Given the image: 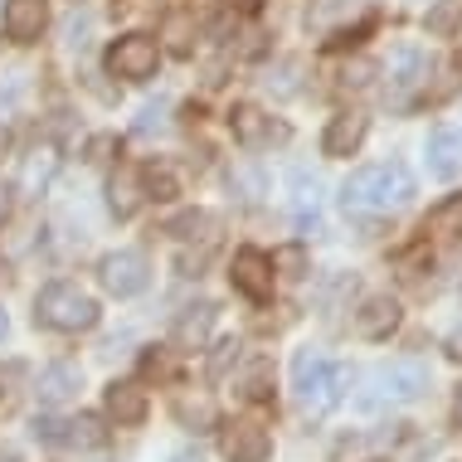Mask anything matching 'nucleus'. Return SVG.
Here are the masks:
<instances>
[{
  "label": "nucleus",
  "instance_id": "obj_1",
  "mask_svg": "<svg viewBox=\"0 0 462 462\" xmlns=\"http://www.w3.org/2000/svg\"><path fill=\"white\" fill-rule=\"evenodd\" d=\"M409 199H414V176H409L399 161L365 166V171H356V176L341 185L346 215H390V209L409 205Z\"/></svg>",
  "mask_w": 462,
  "mask_h": 462
},
{
  "label": "nucleus",
  "instance_id": "obj_2",
  "mask_svg": "<svg viewBox=\"0 0 462 462\" xmlns=\"http://www.w3.org/2000/svg\"><path fill=\"white\" fill-rule=\"evenodd\" d=\"M34 321L49 331H64V336L88 331V327H97V302L79 282H49L44 292L34 297Z\"/></svg>",
  "mask_w": 462,
  "mask_h": 462
},
{
  "label": "nucleus",
  "instance_id": "obj_3",
  "mask_svg": "<svg viewBox=\"0 0 462 462\" xmlns=\"http://www.w3.org/2000/svg\"><path fill=\"white\" fill-rule=\"evenodd\" d=\"M341 384H346V374L336 370L321 351H297L292 390H297V404H302L307 414H327L336 399H341Z\"/></svg>",
  "mask_w": 462,
  "mask_h": 462
},
{
  "label": "nucleus",
  "instance_id": "obj_4",
  "mask_svg": "<svg viewBox=\"0 0 462 462\" xmlns=\"http://www.w3.org/2000/svg\"><path fill=\"white\" fill-rule=\"evenodd\" d=\"M161 64V44L152 34H122V40L107 44V73L127 83H146Z\"/></svg>",
  "mask_w": 462,
  "mask_h": 462
},
{
  "label": "nucleus",
  "instance_id": "obj_5",
  "mask_svg": "<svg viewBox=\"0 0 462 462\" xmlns=\"http://www.w3.org/2000/svg\"><path fill=\"white\" fill-rule=\"evenodd\" d=\"M97 273H103V287L112 297H142L146 282H152V268H146V258L136 254V248H117V254H107L103 263H97Z\"/></svg>",
  "mask_w": 462,
  "mask_h": 462
},
{
  "label": "nucleus",
  "instance_id": "obj_6",
  "mask_svg": "<svg viewBox=\"0 0 462 462\" xmlns=\"http://www.w3.org/2000/svg\"><path fill=\"white\" fill-rule=\"evenodd\" d=\"M219 453L229 462H268L273 457V439H268L263 423L234 419V423H224V429H219Z\"/></svg>",
  "mask_w": 462,
  "mask_h": 462
},
{
  "label": "nucleus",
  "instance_id": "obj_7",
  "mask_svg": "<svg viewBox=\"0 0 462 462\" xmlns=\"http://www.w3.org/2000/svg\"><path fill=\"white\" fill-rule=\"evenodd\" d=\"M229 132L239 136V146H248V152H263V146H273V142H287L282 122H273L268 112L254 107V103H234L229 107Z\"/></svg>",
  "mask_w": 462,
  "mask_h": 462
},
{
  "label": "nucleus",
  "instance_id": "obj_8",
  "mask_svg": "<svg viewBox=\"0 0 462 462\" xmlns=\"http://www.w3.org/2000/svg\"><path fill=\"white\" fill-rule=\"evenodd\" d=\"M229 278H234V287H239L248 302H268L273 297V258L258 254V248H239Z\"/></svg>",
  "mask_w": 462,
  "mask_h": 462
},
{
  "label": "nucleus",
  "instance_id": "obj_9",
  "mask_svg": "<svg viewBox=\"0 0 462 462\" xmlns=\"http://www.w3.org/2000/svg\"><path fill=\"white\" fill-rule=\"evenodd\" d=\"M429 69H433L429 49L399 44V49H394V69H390V97H394V103H409V93L429 83Z\"/></svg>",
  "mask_w": 462,
  "mask_h": 462
},
{
  "label": "nucleus",
  "instance_id": "obj_10",
  "mask_svg": "<svg viewBox=\"0 0 462 462\" xmlns=\"http://www.w3.org/2000/svg\"><path fill=\"white\" fill-rule=\"evenodd\" d=\"M429 384H433V374H429V365H419V360H394V365L380 370V394L399 399V404L429 394Z\"/></svg>",
  "mask_w": 462,
  "mask_h": 462
},
{
  "label": "nucleus",
  "instance_id": "obj_11",
  "mask_svg": "<svg viewBox=\"0 0 462 462\" xmlns=\"http://www.w3.org/2000/svg\"><path fill=\"white\" fill-rule=\"evenodd\" d=\"M0 24H5V40L34 44L44 34V24H49V0H5Z\"/></svg>",
  "mask_w": 462,
  "mask_h": 462
},
{
  "label": "nucleus",
  "instance_id": "obj_12",
  "mask_svg": "<svg viewBox=\"0 0 462 462\" xmlns=\"http://www.w3.org/2000/svg\"><path fill=\"white\" fill-rule=\"evenodd\" d=\"M103 404H107V419L112 423H122V429H136V423H146V390L142 384H132V380H112L107 384V394H103Z\"/></svg>",
  "mask_w": 462,
  "mask_h": 462
},
{
  "label": "nucleus",
  "instance_id": "obj_13",
  "mask_svg": "<svg viewBox=\"0 0 462 462\" xmlns=\"http://www.w3.org/2000/svg\"><path fill=\"white\" fill-rule=\"evenodd\" d=\"M399 321H404V307H399L394 297H365V302H360V311H356V331L370 336V341L394 336Z\"/></svg>",
  "mask_w": 462,
  "mask_h": 462
},
{
  "label": "nucleus",
  "instance_id": "obj_14",
  "mask_svg": "<svg viewBox=\"0 0 462 462\" xmlns=\"http://www.w3.org/2000/svg\"><path fill=\"white\" fill-rule=\"evenodd\" d=\"M79 384H83V370L69 365V360H54V365L40 370V380H34V394H40L44 409H54V404H69V399L79 394Z\"/></svg>",
  "mask_w": 462,
  "mask_h": 462
},
{
  "label": "nucleus",
  "instance_id": "obj_15",
  "mask_svg": "<svg viewBox=\"0 0 462 462\" xmlns=\"http://www.w3.org/2000/svg\"><path fill=\"white\" fill-rule=\"evenodd\" d=\"M370 122L360 117V112H336V117L327 122V132H321V152L327 156H356L360 142H365Z\"/></svg>",
  "mask_w": 462,
  "mask_h": 462
},
{
  "label": "nucleus",
  "instance_id": "obj_16",
  "mask_svg": "<svg viewBox=\"0 0 462 462\" xmlns=\"http://www.w3.org/2000/svg\"><path fill=\"white\" fill-rule=\"evenodd\" d=\"M429 176H439V180H457L462 176V132L439 127L429 136Z\"/></svg>",
  "mask_w": 462,
  "mask_h": 462
},
{
  "label": "nucleus",
  "instance_id": "obj_17",
  "mask_svg": "<svg viewBox=\"0 0 462 462\" xmlns=\"http://www.w3.org/2000/svg\"><path fill=\"white\" fill-rule=\"evenodd\" d=\"M142 199H146V190H142V176H136L132 166H117L107 176V209L117 219H132L136 209H142Z\"/></svg>",
  "mask_w": 462,
  "mask_h": 462
},
{
  "label": "nucleus",
  "instance_id": "obj_18",
  "mask_svg": "<svg viewBox=\"0 0 462 462\" xmlns=\"http://www.w3.org/2000/svg\"><path fill=\"white\" fill-rule=\"evenodd\" d=\"M209 327H215V302L185 307L180 317H176V346H185V351H199V346H205V336H209Z\"/></svg>",
  "mask_w": 462,
  "mask_h": 462
},
{
  "label": "nucleus",
  "instance_id": "obj_19",
  "mask_svg": "<svg viewBox=\"0 0 462 462\" xmlns=\"http://www.w3.org/2000/svg\"><path fill=\"white\" fill-rule=\"evenodd\" d=\"M166 234H176V239H185V244H209L215 248V239H219V215H209V209H185L180 219H171V229Z\"/></svg>",
  "mask_w": 462,
  "mask_h": 462
},
{
  "label": "nucleus",
  "instance_id": "obj_20",
  "mask_svg": "<svg viewBox=\"0 0 462 462\" xmlns=\"http://www.w3.org/2000/svg\"><path fill=\"white\" fill-rule=\"evenodd\" d=\"M176 419H180V429H190V433H209L219 423L215 399L209 394H176Z\"/></svg>",
  "mask_w": 462,
  "mask_h": 462
},
{
  "label": "nucleus",
  "instance_id": "obj_21",
  "mask_svg": "<svg viewBox=\"0 0 462 462\" xmlns=\"http://www.w3.org/2000/svg\"><path fill=\"white\" fill-rule=\"evenodd\" d=\"M107 443V429L97 414H79V419H64V433H59V448H103Z\"/></svg>",
  "mask_w": 462,
  "mask_h": 462
},
{
  "label": "nucleus",
  "instance_id": "obj_22",
  "mask_svg": "<svg viewBox=\"0 0 462 462\" xmlns=\"http://www.w3.org/2000/svg\"><path fill=\"white\" fill-rule=\"evenodd\" d=\"M239 394L248 404H273V360H248L239 374Z\"/></svg>",
  "mask_w": 462,
  "mask_h": 462
},
{
  "label": "nucleus",
  "instance_id": "obj_23",
  "mask_svg": "<svg viewBox=\"0 0 462 462\" xmlns=\"http://www.w3.org/2000/svg\"><path fill=\"white\" fill-rule=\"evenodd\" d=\"M161 40H166L171 54L190 59V54H195V15H185V10H171L166 24H161Z\"/></svg>",
  "mask_w": 462,
  "mask_h": 462
},
{
  "label": "nucleus",
  "instance_id": "obj_24",
  "mask_svg": "<svg viewBox=\"0 0 462 462\" xmlns=\"http://www.w3.org/2000/svg\"><path fill=\"white\" fill-rule=\"evenodd\" d=\"M239 351H244V346L234 341V336H224V341H215V351H209V365H205L209 384L229 380V370H239Z\"/></svg>",
  "mask_w": 462,
  "mask_h": 462
},
{
  "label": "nucleus",
  "instance_id": "obj_25",
  "mask_svg": "<svg viewBox=\"0 0 462 462\" xmlns=\"http://www.w3.org/2000/svg\"><path fill=\"white\" fill-rule=\"evenodd\" d=\"M457 24H462V0H439V5L423 15V30L439 34V40H443V34H453Z\"/></svg>",
  "mask_w": 462,
  "mask_h": 462
},
{
  "label": "nucleus",
  "instance_id": "obj_26",
  "mask_svg": "<svg viewBox=\"0 0 462 462\" xmlns=\"http://www.w3.org/2000/svg\"><path fill=\"white\" fill-rule=\"evenodd\" d=\"M142 190H146V199H156V205H171V199L180 195V185H176V176H171L166 166H152L142 176Z\"/></svg>",
  "mask_w": 462,
  "mask_h": 462
},
{
  "label": "nucleus",
  "instance_id": "obj_27",
  "mask_svg": "<svg viewBox=\"0 0 462 462\" xmlns=\"http://www.w3.org/2000/svg\"><path fill=\"white\" fill-rule=\"evenodd\" d=\"M292 205L302 224H317V180H307V171H292Z\"/></svg>",
  "mask_w": 462,
  "mask_h": 462
},
{
  "label": "nucleus",
  "instance_id": "obj_28",
  "mask_svg": "<svg viewBox=\"0 0 462 462\" xmlns=\"http://www.w3.org/2000/svg\"><path fill=\"white\" fill-rule=\"evenodd\" d=\"M433 229H439V234H453V239H462V195H453V199H448V205H439V209H433Z\"/></svg>",
  "mask_w": 462,
  "mask_h": 462
},
{
  "label": "nucleus",
  "instance_id": "obj_29",
  "mask_svg": "<svg viewBox=\"0 0 462 462\" xmlns=\"http://www.w3.org/2000/svg\"><path fill=\"white\" fill-rule=\"evenodd\" d=\"M297 73H302V59H282V64L268 73V88L278 97H292L297 93Z\"/></svg>",
  "mask_w": 462,
  "mask_h": 462
},
{
  "label": "nucleus",
  "instance_id": "obj_30",
  "mask_svg": "<svg viewBox=\"0 0 462 462\" xmlns=\"http://www.w3.org/2000/svg\"><path fill=\"white\" fill-rule=\"evenodd\" d=\"M374 30V20H360V24H351V30H336L331 40H327V49L331 54H346V49H356V44H365V34Z\"/></svg>",
  "mask_w": 462,
  "mask_h": 462
},
{
  "label": "nucleus",
  "instance_id": "obj_31",
  "mask_svg": "<svg viewBox=\"0 0 462 462\" xmlns=\"http://www.w3.org/2000/svg\"><path fill=\"white\" fill-rule=\"evenodd\" d=\"M273 268H282L287 278H302V273H307V254H302V244L278 248V254H273Z\"/></svg>",
  "mask_w": 462,
  "mask_h": 462
},
{
  "label": "nucleus",
  "instance_id": "obj_32",
  "mask_svg": "<svg viewBox=\"0 0 462 462\" xmlns=\"http://www.w3.org/2000/svg\"><path fill=\"white\" fill-rule=\"evenodd\" d=\"M370 79H374V64H370V59H360V64H346V73H341V88H365Z\"/></svg>",
  "mask_w": 462,
  "mask_h": 462
},
{
  "label": "nucleus",
  "instance_id": "obj_33",
  "mask_svg": "<svg viewBox=\"0 0 462 462\" xmlns=\"http://www.w3.org/2000/svg\"><path fill=\"white\" fill-rule=\"evenodd\" d=\"M229 190H244L239 199H258V195H263V180H258L254 171H234V176H229Z\"/></svg>",
  "mask_w": 462,
  "mask_h": 462
},
{
  "label": "nucleus",
  "instance_id": "obj_34",
  "mask_svg": "<svg viewBox=\"0 0 462 462\" xmlns=\"http://www.w3.org/2000/svg\"><path fill=\"white\" fill-rule=\"evenodd\" d=\"M49 171H54V156H49V152H44V156H34V161H30V171H24V185H30V190H34V185H44V180H49Z\"/></svg>",
  "mask_w": 462,
  "mask_h": 462
},
{
  "label": "nucleus",
  "instance_id": "obj_35",
  "mask_svg": "<svg viewBox=\"0 0 462 462\" xmlns=\"http://www.w3.org/2000/svg\"><path fill=\"white\" fill-rule=\"evenodd\" d=\"M161 127H166V107L152 103V107L142 112V122H136V132H161Z\"/></svg>",
  "mask_w": 462,
  "mask_h": 462
},
{
  "label": "nucleus",
  "instance_id": "obj_36",
  "mask_svg": "<svg viewBox=\"0 0 462 462\" xmlns=\"http://www.w3.org/2000/svg\"><path fill=\"white\" fill-rule=\"evenodd\" d=\"M112 152H117V136H93V142H88V161H93V166H97V161H107Z\"/></svg>",
  "mask_w": 462,
  "mask_h": 462
},
{
  "label": "nucleus",
  "instance_id": "obj_37",
  "mask_svg": "<svg viewBox=\"0 0 462 462\" xmlns=\"http://www.w3.org/2000/svg\"><path fill=\"white\" fill-rule=\"evenodd\" d=\"M234 10H239V15H258V10H263V0H229Z\"/></svg>",
  "mask_w": 462,
  "mask_h": 462
},
{
  "label": "nucleus",
  "instance_id": "obj_38",
  "mask_svg": "<svg viewBox=\"0 0 462 462\" xmlns=\"http://www.w3.org/2000/svg\"><path fill=\"white\" fill-rule=\"evenodd\" d=\"M5 215H10V190L0 185V224H5Z\"/></svg>",
  "mask_w": 462,
  "mask_h": 462
},
{
  "label": "nucleus",
  "instance_id": "obj_39",
  "mask_svg": "<svg viewBox=\"0 0 462 462\" xmlns=\"http://www.w3.org/2000/svg\"><path fill=\"white\" fill-rule=\"evenodd\" d=\"M0 462H20V453L15 448H0Z\"/></svg>",
  "mask_w": 462,
  "mask_h": 462
},
{
  "label": "nucleus",
  "instance_id": "obj_40",
  "mask_svg": "<svg viewBox=\"0 0 462 462\" xmlns=\"http://www.w3.org/2000/svg\"><path fill=\"white\" fill-rule=\"evenodd\" d=\"M171 462H199V453H176V457H171Z\"/></svg>",
  "mask_w": 462,
  "mask_h": 462
},
{
  "label": "nucleus",
  "instance_id": "obj_41",
  "mask_svg": "<svg viewBox=\"0 0 462 462\" xmlns=\"http://www.w3.org/2000/svg\"><path fill=\"white\" fill-rule=\"evenodd\" d=\"M5 331H10V317H5V311H0V341H5Z\"/></svg>",
  "mask_w": 462,
  "mask_h": 462
},
{
  "label": "nucleus",
  "instance_id": "obj_42",
  "mask_svg": "<svg viewBox=\"0 0 462 462\" xmlns=\"http://www.w3.org/2000/svg\"><path fill=\"white\" fill-rule=\"evenodd\" d=\"M453 356L462 360V336H453Z\"/></svg>",
  "mask_w": 462,
  "mask_h": 462
},
{
  "label": "nucleus",
  "instance_id": "obj_43",
  "mask_svg": "<svg viewBox=\"0 0 462 462\" xmlns=\"http://www.w3.org/2000/svg\"><path fill=\"white\" fill-rule=\"evenodd\" d=\"M5 146H10V136H5V132H0V156H5Z\"/></svg>",
  "mask_w": 462,
  "mask_h": 462
}]
</instances>
